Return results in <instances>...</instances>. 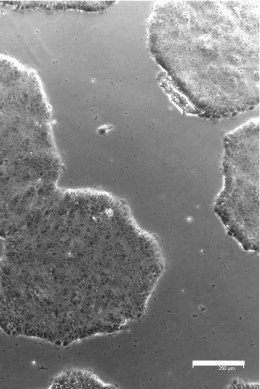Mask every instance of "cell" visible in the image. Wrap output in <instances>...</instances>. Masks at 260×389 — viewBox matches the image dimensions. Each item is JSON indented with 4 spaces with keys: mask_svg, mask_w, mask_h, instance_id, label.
<instances>
[{
    "mask_svg": "<svg viewBox=\"0 0 260 389\" xmlns=\"http://www.w3.org/2000/svg\"><path fill=\"white\" fill-rule=\"evenodd\" d=\"M113 126L111 125H104L97 129V133L101 136H105L110 130H112Z\"/></svg>",
    "mask_w": 260,
    "mask_h": 389,
    "instance_id": "cell-1",
    "label": "cell"
}]
</instances>
